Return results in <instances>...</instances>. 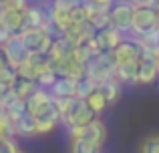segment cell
<instances>
[{"mask_svg": "<svg viewBox=\"0 0 159 153\" xmlns=\"http://www.w3.org/2000/svg\"><path fill=\"white\" fill-rule=\"evenodd\" d=\"M117 67H119V63H117V59H115V52L105 51V52H99V55H95L93 59H91V63L87 65V75L91 79H95V81L101 85L103 81L115 77Z\"/></svg>", "mask_w": 159, "mask_h": 153, "instance_id": "obj_1", "label": "cell"}, {"mask_svg": "<svg viewBox=\"0 0 159 153\" xmlns=\"http://www.w3.org/2000/svg\"><path fill=\"white\" fill-rule=\"evenodd\" d=\"M97 119V115L93 113V109L89 107V103L85 99H73L69 111L62 115V123H65L66 129H73V127H87L89 123H93Z\"/></svg>", "mask_w": 159, "mask_h": 153, "instance_id": "obj_2", "label": "cell"}, {"mask_svg": "<svg viewBox=\"0 0 159 153\" xmlns=\"http://www.w3.org/2000/svg\"><path fill=\"white\" fill-rule=\"evenodd\" d=\"M20 38H22L24 47L28 48L30 55H48L54 43V36L43 28H26L20 34Z\"/></svg>", "mask_w": 159, "mask_h": 153, "instance_id": "obj_3", "label": "cell"}, {"mask_svg": "<svg viewBox=\"0 0 159 153\" xmlns=\"http://www.w3.org/2000/svg\"><path fill=\"white\" fill-rule=\"evenodd\" d=\"M133 18H135V6L129 0H121L111 8V26L123 34L133 30Z\"/></svg>", "mask_w": 159, "mask_h": 153, "instance_id": "obj_4", "label": "cell"}, {"mask_svg": "<svg viewBox=\"0 0 159 153\" xmlns=\"http://www.w3.org/2000/svg\"><path fill=\"white\" fill-rule=\"evenodd\" d=\"M159 28V14L153 6L135 8V18H133V36H145L147 32Z\"/></svg>", "mask_w": 159, "mask_h": 153, "instance_id": "obj_5", "label": "cell"}, {"mask_svg": "<svg viewBox=\"0 0 159 153\" xmlns=\"http://www.w3.org/2000/svg\"><path fill=\"white\" fill-rule=\"evenodd\" d=\"M69 137L70 139L83 137V139H87V141L95 143L97 147H103V143L107 141V125L97 117L87 127H73V129H69Z\"/></svg>", "mask_w": 159, "mask_h": 153, "instance_id": "obj_6", "label": "cell"}, {"mask_svg": "<svg viewBox=\"0 0 159 153\" xmlns=\"http://www.w3.org/2000/svg\"><path fill=\"white\" fill-rule=\"evenodd\" d=\"M34 117H36V125H39V135L51 133V131L57 129L58 123H62V115H61V111H58L54 99L51 103H47L44 107H40L34 113Z\"/></svg>", "mask_w": 159, "mask_h": 153, "instance_id": "obj_7", "label": "cell"}, {"mask_svg": "<svg viewBox=\"0 0 159 153\" xmlns=\"http://www.w3.org/2000/svg\"><path fill=\"white\" fill-rule=\"evenodd\" d=\"M0 26L8 28L12 34H22L26 28V10L8 6V4H0Z\"/></svg>", "mask_w": 159, "mask_h": 153, "instance_id": "obj_8", "label": "cell"}, {"mask_svg": "<svg viewBox=\"0 0 159 153\" xmlns=\"http://www.w3.org/2000/svg\"><path fill=\"white\" fill-rule=\"evenodd\" d=\"M2 55L14 69H20L28 59H30V52H28V48L24 47L20 34H14L8 43L2 44Z\"/></svg>", "mask_w": 159, "mask_h": 153, "instance_id": "obj_9", "label": "cell"}, {"mask_svg": "<svg viewBox=\"0 0 159 153\" xmlns=\"http://www.w3.org/2000/svg\"><path fill=\"white\" fill-rule=\"evenodd\" d=\"M139 85H153L159 77V65H157V52L145 51L139 61Z\"/></svg>", "mask_w": 159, "mask_h": 153, "instance_id": "obj_10", "label": "cell"}, {"mask_svg": "<svg viewBox=\"0 0 159 153\" xmlns=\"http://www.w3.org/2000/svg\"><path fill=\"white\" fill-rule=\"evenodd\" d=\"M113 52H115L117 63L123 65V63H131V61H141V56H143V47H141V43L133 36V38H125Z\"/></svg>", "mask_w": 159, "mask_h": 153, "instance_id": "obj_11", "label": "cell"}, {"mask_svg": "<svg viewBox=\"0 0 159 153\" xmlns=\"http://www.w3.org/2000/svg\"><path fill=\"white\" fill-rule=\"evenodd\" d=\"M52 69L58 77H69V79H77V81L83 79V77H87V67L81 65V63H77V61L73 59V55L52 63Z\"/></svg>", "mask_w": 159, "mask_h": 153, "instance_id": "obj_12", "label": "cell"}, {"mask_svg": "<svg viewBox=\"0 0 159 153\" xmlns=\"http://www.w3.org/2000/svg\"><path fill=\"white\" fill-rule=\"evenodd\" d=\"M95 40H97L99 48L105 52V51H115L125 38H123V32H119L117 28L109 26V28H105V30H99L97 36H95Z\"/></svg>", "mask_w": 159, "mask_h": 153, "instance_id": "obj_13", "label": "cell"}, {"mask_svg": "<svg viewBox=\"0 0 159 153\" xmlns=\"http://www.w3.org/2000/svg\"><path fill=\"white\" fill-rule=\"evenodd\" d=\"M51 95L57 99H73L77 97V79L58 77V81L51 87Z\"/></svg>", "mask_w": 159, "mask_h": 153, "instance_id": "obj_14", "label": "cell"}, {"mask_svg": "<svg viewBox=\"0 0 159 153\" xmlns=\"http://www.w3.org/2000/svg\"><path fill=\"white\" fill-rule=\"evenodd\" d=\"M139 61H131V63H123L117 67L115 77L121 83H129V85H139Z\"/></svg>", "mask_w": 159, "mask_h": 153, "instance_id": "obj_15", "label": "cell"}, {"mask_svg": "<svg viewBox=\"0 0 159 153\" xmlns=\"http://www.w3.org/2000/svg\"><path fill=\"white\" fill-rule=\"evenodd\" d=\"M14 127H16V135H20V137H34V135H39L36 117L32 113H24L20 119H16Z\"/></svg>", "mask_w": 159, "mask_h": 153, "instance_id": "obj_16", "label": "cell"}, {"mask_svg": "<svg viewBox=\"0 0 159 153\" xmlns=\"http://www.w3.org/2000/svg\"><path fill=\"white\" fill-rule=\"evenodd\" d=\"M18 79H20L18 69H14L6 59H2V63H0V91L12 89V87L16 85Z\"/></svg>", "mask_w": 159, "mask_h": 153, "instance_id": "obj_17", "label": "cell"}, {"mask_svg": "<svg viewBox=\"0 0 159 153\" xmlns=\"http://www.w3.org/2000/svg\"><path fill=\"white\" fill-rule=\"evenodd\" d=\"M51 101H52V95H51V91H48V89H43V87H39V89H36L34 93H32L30 97L26 99L28 113H32V115H34L36 111L40 109V107H44L47 103H51Z\"/></svg>", "mask_w": 159, "mask_h": 153, "instance_id": "obj_18", "label": "cell"}, {"mask_svg": "<svg viewBox=\"0 0 159 153\" xmlns=\"http://www.w3.org/2000/svg\"><path fill=\"white\" fill-rule=\"evenodd\" d=\"M121 85H123V83H121L117 77H111V79H107V81H103L101 85H99V91L107 97L109 105H113V103L119 101V97H121Z\"/></svg>", "mask_w": 159, "mask_h": 153, "instance_id": "obj_19", "label": "cell"}, {"mask_svg": "<svg viewBox=\"0 0 159 153\" xmlns=\"http://www.w3.org/2000/svg\"><path fill=\"white\" fill-rule=\"evenodd\" d=\"M97 89H99V83L95 81V79H91L89 75L79 79V81H77V99H85V101H87V99H89Z\"/></svg>", "mask_w": 159, "mask_h": 153, "instance_id": "obj_20", "label": "cell"}, {"mask_svg": "<svg viewBox=\"0 0 159 153\" xmlns=\"http://www.w3.org/2000/svg\"><path fill=\"white\" fill-rule=\"evenodd\" d=\"M101 147H97L95 143L87 141L83 137H77V139H70V147H69V153H99Z\"/></svg>", "mask_w": 159, "mask_h": 153, "instance_id": "obj_21", "label": "cell"}, {"mask_svg": "<svg viewBox=\"0 0 159 153\" xmlns=\"http://www.w3.org/2000/svg\"><path fill=\"white\" fill-rule=\"evenodd\" d=\"M12 89L16 91V95H18L20 99H28L36 89H39V83H36V81H28V79H22V77H20Z\"/></svg>", "mask_w": 159, "mask_h": 153, "instance_id": "obj_22", "label": "cell"}, {"mask_svg": "<svg viewBox=\"0 0 159 153\" xmlns=\"http://www.w3.org/2000/svg\"><path fill=\"white\" fill-rule=\"evenodd\" d=\"M87 103H89V107L93 109V113L97 115V117H99V115H101L103 111H105L107 107H109V101H107V97H105V95H103L99 89L95 91V93L91 95L89 99H87Z\"/></svg>", "mask_w": 159, "mask_h": 153, "instance_id": "obj_23", "label": "cell"}, {"mask_svg": "<svg viewBox=\"0 0 159 153\" xmlns=\"http://www.w3.org/2000/svg\"><path fill=\"white\" fill-rule=\"evenodd\" d=\"M12 135H16L14 121L10 119L6 111H2L0 113V137H12Z\"/></svg>", "mask_w": 159, "mask_h": 153, "instance_id": "obj_24", "label": "cell"}, {"mask_svg": "<svg viewBox=\"0 0 159 153\" xmlns=\"http://www.w3.org/2000/svg\"><path fill=\"white\" fill-rule=\"evenodd\" d=\"M139 153H159V135H149V137L143 139L141 143V149Z\"/></svg>", "mask_w": 159, "mask_h": 153, "instance_id": "obj_25", "label": "cell"}, {"mask_svg": "<svg viewBox=\"0 0 159 153\" xmlns=\"http://www.w3.org/2000/svg\"><path fill=\"white\" fill-rule=\"evenodd\" d=\"M57 81H58V75L54 73V69H51V71H47L44 75H40L36 83H39V87H43V89H48V91H51V87H52Z\"/></svg>", "mask_w": 159, "mask_h": 153, "instance_id": "obj_26", "label": "cell"}, {"mask_svg": "<svg viewBox=\"0 0 159 153\" xmlns=\"http://www.w3.org/2000/svg\"><path fill=\"white\" fill-rule=\"evenodd\" d=\"M0 153H20L14 137H0Z\"/></svg>", "mask_w": 159, "mask_h": 153, "instance_id": "obj_27", "label": "cell"}, {"mask_svg": "<svg viewBox=\"0 0 159 153\" xmlns=\"http://www.w3.org/2000/svg\"><path fill=\"white\" fill-rule=\"evenodd\" d=\"M135 8H143V6H153L157 0H129Z\"/></svg>", "mask_w": 159, "mask_h": 153, "instance_id": "obj_28", "label": "cell"}, {"mask_svg": "<svg viewBox=\"0 0 159 153\" xmlns=\"http://www.w3.org/2000/svg\"><path fill=\"white\" fill-rule=\"evenodd\" d=\"M91 2L99 4V6H113V2H115V0H91Z\"/></svg>", "mask_w": 159, "mask_h": 153, "instance_id": "obj_29", "label": "cell"}, {"mask_svg": "<svg viewBox=\"0 0 159 153\" xmlns=\"http://www.w3.org/2000/svg\"><path fill=\"white\" fill-rule=\"evenodd\" d=\"M12 0H0V4H10Z\"/></svg>", "mask_w": 159, "mask_h": 153, "instance_id": "obj_30", "label": "cell"}, {"mask_svg": "<svg viewBox=\"0 0 159 153\" xmlns=\"http://www.w3.org/2000/svg\"><path fill=\"white\" fill-rule=\"evenodd\" d=\"M157 65H159V51H157Z\"/></svg>", "mask_w": 159, "mask_h": 153, "instance_id": "obj_31", "label": "cell"}, {"mask_svg": "<svg viewBox=\"0 0 159 153\" xmlns=\"http://www.w3.org/2000/svg\"><path fill=\"white\" fill-rule=\"evenodd\" d=\"M51 2H54V0H51Z\"/></svg>", "mask_w": 159, "mask_h": 153, "instance_id": "obj_32", "label": "cell"}, {"mask_svg": "<svg viewBox=\"0 0 159 153\" xmlns=\"http://www.w3.org/2000/svg\"><path fill=\"white\" fill-rule=\"evenodd\" d=\"M20 153H24V151H20Z\"/></svg>", "mask_w": 159, "mask_h": 153, "instance_id": "obj_33", "label": "cell"}, {"mask_svg": "<svg viewBox=\"0 0 159 153\" xmlns=\"http://www.w3.org/2000/svg\"><path fill=\"white\" fill-rule=\"evenodd\" d=\"M157 2H159V0H157Z\"/></svg>", "mask_w": 159, "mask_h": 153, "instance_id": "obj_34", "label": "cell"}]
</instances>
